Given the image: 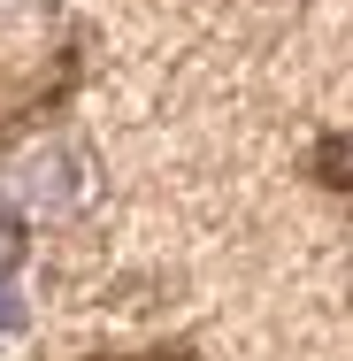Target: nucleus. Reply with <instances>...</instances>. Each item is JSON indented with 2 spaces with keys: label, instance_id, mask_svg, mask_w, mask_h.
<instances>
[{
  "label": "nucleus",
  "instance_id": "1",
  "mask_svg": "<svg viewBox=\"0 0 353 361\" xmlns=\"http://www.w3.org/2000/svg\"><path fill=\"white\" fill-rule=\"evenodd\" d=\"M315 177L338 185V192H353V131H330V139L315 146Z\"/></svg>",
  "mask_w": 353,
  "mask_h": 361
},
{
  "label": "nucleus",
  "instance_id": "2",
  "mask_svg": "<svg viewBox=\"0 0 353 361\" xmlns=\"http://www.w3.org/2000/svg\"><path fill=\"white\" fill-rule=\"evenodd\" d=\"M62 169H70L62 154H31V161H23V192H31V200H62V192H70Z\"/></svg>",
  "mask_w": 353,
  "mask_h": 361
},
{
  "label": "nucleus",
  "instance_id": "3",
  "mask_svg": "<svg viewBox=\"0 0 353 361\" xmlns=\"http://www.w3.org/2000/svg\"><path fill=\"white\" fill-rule=\"evenodd\" d=\"M16 254H23V238H16V223H0V277L16 269Z\"/></svg>",
  "mask_w": 353,
  "mask_h": 361
}]
</instances>
